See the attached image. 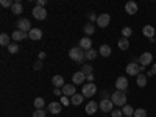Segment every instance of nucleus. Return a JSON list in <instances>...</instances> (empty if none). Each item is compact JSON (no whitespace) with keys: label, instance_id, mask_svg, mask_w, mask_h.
Segmentation results:
<instances>
[{"label":"nucleus","instance_id":"8","mask_svg":"<svg viewBox=\"0 0 156 117\" xmlns=\"http://www.w3.org/2000/svg\"><path fill=\"white\" fill-rule=\"evenodd\" d=\"M98 106H100V109H101L103 112H112V109H114V103H112L109 98H103V100L98 103Z\"/></svg>","mask_w":156,"mask_h":117},{"label":"nucleus","instance_id":"20","mask_svg":"<svg viewBox=\"0 0 156 117\" xmlns=\"http://www.w3.org/2000/svg\"><path fill=\"white\" fill-rule=\"evenodd\" d=\"M28 37L33 39V41H39V39L42 37V31L39 28H31V31L28 33Z\"/></svg>","mask_w":156,"mask_h":117},{"label":"nucleus","instance_id":"16","mask_svg":"<svg viewBox=\"0 0 156 117\" xmlns=\"http://www.w3.org/2000/svg\"><path fill=\"white\" fill-rule=\"evenodd\" d=\"M62 90V95H66V97H73L75 95V87L72 84H64V87L61 89Z\"/></svg>","mask_w":156,"mask_h":117},{"label":"nucleus","instance_id":"30","mask_svg":"<svg viewBox=\"0 0 156 117\" xmlns=\"http://www.w3.org/2000/svg\"><path fill=\"white\" fill-rule=\"evenodd\" d=\"M44 105H45V100H44V98H41V97L34 98V108H36V109H42Z\"/></svg>","mask_w":156,"mask_h":117},{"label":"nucleus","instance_id":"43","mask_svg":"<svg viewBox=\"0 0 156 117\" xmlns=\"http://www.w3.org/2000/svg\"><path fill=\"white\" fill-rule=\"evenodd\" d=\"M151 72H153V75H156V62L151 64Z\"/></svg>","mask_w":156,"mask_h":117},{"label":"nucleus","instance_id":"18","mask_svg":"<svg viewBox=\"0 0 156 117\" xmlns=\"http://www.w3.org/2000/svg\"><path fill=\"white\" fill-rule=\"evenodd\" d=\"M11 37L14 39L16 42H19V41H23L25 37H28V33H23V31H20V30H16L14 33L11 34Z\"/></svg>","mask_w":156,"mask_h":117},{"label":"nucleus","instance_id":"21","mask_svg":"<svg viewBox=\"0 0 156 117\" xmlns=\"http://www.w3.org/2000/svg\"><path fill=\"white\" fill-rule=\"evenodd\" d=\"M147 75L145 73H139L137 76H136V83H137V86L139 87H145L147 86Z\"/></svg>","mask_w":156,"mask_h":117},{"label":"nucleus","instance_id":"23","mask_svg":"<svg viewBox=\"0 0 156 117\" xmlns=\"http://www.w3.org/2000/svg\"><path fill=\"white\" fill-rule=\"evenodd\" d=\"M95 58H97V50L90 48V50H86V51H84V59L92 61V59H95Z\"/></svg>","mask_w":156,"mask_h":117},{"label":"nucleus","instance_id":"13","mask_svg":"<svg viewBox=\"0 0 156 117\" xmlns=\"http://www.w3.org/2000/svg\"><path fill=\"white\" fill-rule=\"evenodd\" d=\"M142 34L147 36L148 39H154V36H156V30H154V27H151V25H145V27L142 28Z\"/></svg>","mask_w":156,"mask_h":117},{"label":"nucleus","instance_id":"37","mask_svg":"<svg viewBox=\"0 0 156 117\" xmlns=\"http://www.w3.org/2000/svg\"><path fill=\"white\" fill-rule=\"evenodd\" d=\"M122 115H123L122 109H112V112H111V117H122Z\"/></svg>","mask_w":156,"mask_h":117},{"label":"nucleus","instance_id":"9","mask_svg":"<svg viewBox=\"0 0 156 117\" xmlns=\"http://www.w3.org/2000/svg\"><path fill=\"white\" fill-rule=\"evenodd\" d=\"M17 27H19V30L23 31V33H30V31H31V22H30L28 19H19V20H17Z\"/></svg>","mask_w":156,"mask_h":117},{"label":"nucleus","instance_id":"31","mask_svg":"<svg viewBox=\"0 0 156 117\" xmlns=\"http://www.w3.org/2000/svg\"><path fill=\"white\" fill-rule=\"evenodd\" d=\"M131 34H133V30L129 28V27H123L122 28V37H131Z\"/></svg>","mask_w":156,"mask_h":117},{"label":"nucleus","instance_id":"26","mask_svg":"<svg viewBox=\"0 0 156 117\" xmlns=\"http://www.w3.org/2000/svg\"><path fill=\"white\" fill-rule=\"evenodd\" d=\"M117 45H119L120 50H128L129 48V41H128L126 37H120L119 42H117Z\"/></svg>","mask_w":156,"mask_h":117},{"label":"nucleus","instance_id":"19","mask_svg":"<svg viewBox=\"0 0 156 117\" xmlns=\"http://www.w3.org/2000/svg\"><path fill=\"white\" fill-rule=\"evenodd\" d=\"M51 84H53L55 87L62 89V87H64V78H62L61 75H55L53 78H51Z\"/></svg>","mask_w":156,"mask_h":117},{"label":"nucleus","instance_id":"28","mask_svg":"<svg viewBox=\"0 0 156 117\" xmlns=\"http://www.w3.org/2000/svg\"><path fill=\"white\" fill-rule=\"evenodd\" d=\"M83 31H84V34L90 36V34H94V31H95V27H94L92 23H86L84 27H83Z\"/></svg>","mask_w":156,"mask_h":117},{"label":"nucleus","instance_id":"46","mask_svg":"<svg viewBox=\"0 0 156 117\" xmlns=\"http://www.w3.org/2000/svg\"><path fill=\"white\" fill-rule=\"evenodd\" d=\"M154 42H156V37H154Z\"/></svg>","mask_w":156,"mask_h":117},{"label":"nucleus","instance_id":"3","mask_svg":"<svg viewBox=\"0 0 156 117\" xmlns=\"http://www.w3.org/2000/svg\"><path fill=\"white\" fill-rule=\"evenodd\" d=\"M81 94H83V97H87V98L94 97V95L97 94V86H95V83H86V84L83 86V89H81Z\"/></svg>","mask_w":156,"mask_h":117},{"label":"nucleus","instance_id":"12","mask_svg":"<svg viewBox=\"0 0 156 117\" xmlns=\"http://www.w3.org/2000/svg\"><path fill=\"white\" fill-rule=\"evenodd\" d=\"M84 80H86V75H84L81 70H80V72H75V73L72 75V83H73V84H83Z\"/></svg>","mask_w":156,"mask_h":117},{"label":"nucleus","instance_id":"4","mask_svg":"<svg viewBox=\"0 0 156 117\" xmlns=\"http://www.w3.org/2000/svg\"><path fill=\"white\" fill-rule=\"evenodd\" d=\"M31 14H33L34 19H37V20H44V19H47V9L42 8V6H36V5H34Z\"/></svg>","mask_w":156,"mask_h":117},{"label":"nucleus","instance_id":"41","mask_svg":"<svg viewBox=\"0 0 156 117\" xmlns=\"http://www.w3.org/2000/svg\"><path fill=\"white\" fill-rule=\"evenodd\" d=\"M41 67H42V62H41V61H37V62L34 64V69H36V70H39Z\"/></svg>","mask_w":156,"mask_h":117},{"label":"nucleus","instance_id":"17","mask_svg":"<svg viewBox=\"0 0 156 117\" xmlns=\"http://www.w3.org/2000/svg\"><path fill=\"white\" fill-rule=\"evenodd\" d=\"M125 11L128 12V14H136V12H137V3L133 2V0H131V2H128L125 5Z\"/></svg>","mask_w":156,"mask_h":117},{"label":"nucleus","instance_id":"2","mask_svg":"<svg viewBox=\"0 0 156 117\" xmlns=\"http://www.w3.org/2000/svg\"><path fill=\"white\" fill-rule=\"evenodd\" d=\"M69 56L76 62H83L84 61V50L80 48V47H73V48L69 50Z\"/></svg>","mask_w":156,"mask_h":117},{"label":"nucleus","instance_id":"10","mask_svg":"<svg viewBox=\"0 0 156 117\" xmlns=\"http://www.w3.org/2000/svg\"><path fill=\"white\" fill-rule=\"evenodd\" d=\"M115 87H117V90H123L125 92V90L128 89V80L125 76H119L115 80Z\"/></svg>","mask_w":156,"mask_h":117},{"label":"nucleus","instance_id":"47","mask_svg":"<svg viewBox=\"0 0 156 117\" xmlns=\"http://www.w3.org/2000/svg\"><path fill=\"white\" fill-rule=\"evenodd\" d=\"M133 117H134V115H133Z\"/></svg>","mask_w":156,"mask_h":117},{"label":"nucleus","instance_id":"45","mask_svg":"<svg viewBox=\"0 0 156 117\" xmlns=\"http://www.w3.org/2000/svg\"><path fill=\"white\" fill-rule=\"evenodd\" d=\"M45 58V53H44V51H41V53H39V59H44Z\"/></svg>","mask_w":156,"mask_h":117},{"label":"nucleus","instance_id":"24","mask_svg":"<svg viewBox=\"0 0 156 117\" xmlns=\"http://www.w3.org/2000/svg\"><path fill=\"white\" fill-rule=\"evenodd\" d=\"M22 11H23L22 3L20 2H14V5H12V8H11V12H12V14H16V16H19Z\"/></svg>","mask_w":156,"mask_h":117},{"label":"nucleus","instance_id":"11","mask_svg":"<svg viewBox=\"0 0 156 117\" xmlns=\"http://www.w3.org/2000/svg\"><path fill=\"white\" fill-rule=\"evenodd\" d=\"M47 109H48V112H51V114H59L61 109H62V105H61L59 101H51V103H48Z\"/></svg>","mask_w":156,"mask_h":117},{"label":"nucleus","instance_id":"38","mask_svg":"<svg viewBox=\"0 0 156 117\" xmlns=\"http://www.w3.org/2000/svg\"><path fill=\"white\" fill-rule=\"evenodd\" d=\"M61 105H62V106H67V105H70V100H69V97L62 95V97H61Z\"/></svg>","mask_w":156,"mask_h":117},{"label":"nucleus","instance_id":"44","mask_svg":"<svg viewBox=\"0 0 156 117\" xmlns=\"http://www.w3.org/2000/svg\"><path fill=\"white\" fill-rule=\"evenodd\" d=\"M97 17H98V16L92 14V12H90V14H89V19H90V20H97Z\"/></svg>","mask_w":156,"mask_h":117},{"label":"nucleus","instance_id":"35","mask_svg":"<svg viewBox=\"0 0 156 117\" xmlns=\"http://www.w3.org/2000/svg\"><path fill=\"white\" fill-rule=\"evenodd\" d=\"M2 6L3 8H12V5H14V2H12V0H2Z\"/></svg>","mask_w":156,"mask_h":117},{"label":"nucleus","instance_id":"27","mask_svg":"<svg viewBox=\"0 0 156 117\" xmlns=\"http://www.w3.org/2000/svg\"><path fill=\"white\" fill-rule=\"evenodd\" d=\"M122 112H123V115H126V117H133V115H134V109H133V106H129V105H125V106L122 108Z\"/></svg>","mask_w":156,"mask_h":117},{"label":"nucleus","instance_id":"5","mask_svg":"<svg viewBox=\"0 0 156 117\" xmlns=\"http://www.w3.org/2000/svg\"><path fill=\"white\" fill-rule=\"evenodd\" d=\"M126 73L128 75H131V76H137L140 73V64L133 61V62H129L128 66H126Z\"/></svg>","mask_w":156,"mask_h":117},{"label":"nucleus","instance_id":"36","mask_svg":"<svg viewBox=\"0 0 156 117\" xmlns=\"http://www.w3.org/2000/svg\"><path fill=\"white\" fill-rule=\"evenodd\" d=\"M33 117H45V111L44 109H36L33 112Z\"/></svg>","mask_w":156,"mask_h":117},{"label":"nucleus","instance_id":"42","mask_svg":"<svg viewBox=\"0 0 156 117\" xmlns=\"http://www.w3.org/2000/svg\"><path fill=\"white\" fill-rule=\"evenodd\" d=\"M53 92H55V95H59V94H62V90H61L59 87H55V90H53Z\"/></svg>","mask_w":156,"mask_h":117},{"label":"nucleus","instance_id":"7","mask_svg":"<svg viewBox=\"0 0 156 117\" xmlns=\"http://www.w3.org/2000/svg\"><path fill=\"white\" fill-rule=\"evenodd\" d=\"M109 22H111V16L108 14V12H101V14L97 17V25H98L100 28H105V27H108Z\"/></svg>","mask_w":156,"mask_h":117},{"label":"nucleus","instance_id":"29","mask_svg":"<svg viewBox=\"0 0 156 117\" xmlns=\"http://www.w3.org/2000/svg\"><path fill=\"white\" fill-rule=\"evenodd\" d=\"M11 42H9V36L6 33H2L0 34V45H3V47H8Z\"/></svg>","mask_w":156,"mask_h":117},{"label":"nucleus","instance_id":"34","mask_svg":"<svg viewBox=\"0 0 156 117\" xmlns=\"http://www.w3.org/2000/svg\"><path fill=\"white\" fill-rule=\"evenodd\" d=\"M81 72H83L84 75L92 73V66H90V64H84V66H83V69H81Z\"/></svg>","mask_w":156,"mask_h":117},{"label":"nucleus","instance_id":"32","mask_svg":"<svg viewBox=\"0 0 156 117\" xmlns=\"http://www.w3.org/2000/svg\"><path fill=\"white\" fill-rule=\"evenodd\" d=\"M8 51H9V53H12V55L17 53V51H19V45H17L16 42H11V44L8 45Z\"/></svg>","mask_w":156,"mask_h":117},{"label":"nucleus","instance_id":"14","mask_svg":"<svg viewBox=\"0 0 156 117\" xmlns=\"http://www.w3.org/2000/svg\"><path fill=\"white\" fill-rule=\"evenodd\" d=\"M97 109H100V106L97 105V101H89L87 105H86V114H89V115L95 114Z\"/></svg>","mask_w":156,"mask_h":117},{"label":"nucleus","instance_id":"40","mask_svg":"<svg viewBox=\"0 0 156 117\" xmlns=\"http://www.w3.org/2000/svg\"><path fill=\"white\" fill-rule=\"evenodd\" d=\"M86 80H87V83H94V75H92V73L86 75Z\"/></svg>","mask_w":156,"mask_h":117},{"label":"nucleus","instance_id":"15","mask_svg":"<svg viewBox=\"0 0 156 117\" xmlns=\"http://www.w3.org/2000/svg\"><path fill=\"white\" fill-rule=\"evenodd\" d=\"M80 48H83L84 51L86 50H90V48H92V39H90V37H81Z\"/></svg>","mask_w":156,"mask_h":117},{"label":"nucleus","instance_id":"33","mask_svg":"<svg viewBox=\"0 0 156 117\" xmlns=\"http://www.w3.org/2000/svg\"><path fill=\"white\" fill-rule=\"evenodd\" d=\"M134 117H147V111L144 108H137L134 109Z\"/></svg>","mask_w":156,"mask_h":117},{"label":"nucleus","instance_id":"6","mask_svg":"<svg viewBox=\"0 0 156 117\" xmlns=\"http://www.w3.org/2000/svg\"><path fill=\"white\" fill-rule=\"evenodd\" d=\"M139 64H140L142 67H147V66H150V64H153V55L150 53V51L142 53L139 56Z\"/></svg>","mask_w":156,"mask_h":117},{"label":"nucleus","instance_id":"25","mask_svg":"<svg viewBox=\"0 0 156 117\" xmlns=\"http://www.w3.org/2000/svg\"><path fill=\"white\" fill-rule=\"evenodd\" d=\"M83 94H75L72 98H70V103H72V105H75V106H78V105H81V103H83Z\"/></svg>","mask_w":156,"mask_h":117},{"label":"nucleus","instance_id":"1","mask_svg":"<svg viewBox=\"0 0 156 117\" xmlns=\"http://www.w3.org/2000/svg\"><path fill=\"white\" fill-rule=\"evenodd\" d=\"M111 101L114 103L115 106H125L126 105V94L123 90H115V92L111 94Z\"/></svg>","mask_w":156,"mask_h":117},{"label":"nucleus","instance_id":"22","mask_svg":"<svg viewBox=\"0 0 156 117\" xmlns=\"http://www.w3.org/2000/svg\"><path fill=\"white\" fill-rule=\"evenodd\" d=\"M98 53H100L101 56H105V58H108V56L111 55V47H109V45H106V44H103V45H100V48H98Z\"/></svg>","mask_w":156,"mask_h":117},{"label":"nucleus","instance_id":"39","mask_svg":"<svg viewBox=\"0 0 156 117\" xmlns=\"http://www.w3.org/2000/svg\"><path fill=\"white\" fill-rule=\"evenodd\" d=\"M47 5V0H37V2H36V6H45Z\"/></svg>","mask_w":156,"mask_h":117}]
</instances>
